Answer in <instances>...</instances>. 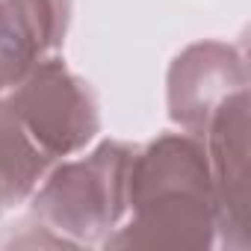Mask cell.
<instances>
[{"instance_id":"6","label":"cell","mask_w":251,"mask_h":251,"mask_svg":"<svg viewBox=\"0 0 251 251\" xmlns=\"http://www.w3.org/2000/svg\"><path fill=\"white\" fill-rule=\"evenodd\" d=\"M71 0H0V95L68 36Z\"/></svg>"},{"instance_id":"3","label":"cell","mask_w":251,"mask_h":251,"mask_svg":"<svg viewBox=\"0 0 251 251\" xmlns=\"http://www.w3.org/2000/svg\"><path fill=\"white\" fill-rule=\"evenodd\" d=\"M0 100L50 163L83 151L100 133V103L92 83L56 53L30 65Z\"/></svg>"},{"instance_id":"5","label":"cell","mask_w":251,"mask_h":251,"mask_svg":"<svg viewBox=\"0 0 251 251\" xmlns=\"http://www.w3.org/2000/svg\"><path fill=\"white\" fill-rule=\"evenodd\" d=\"M248 92L227 100L201 136L219 204V248L248 251Z\"/></svg>"},{"instance_id":"2","label":"cell","mask_w":251,"mask_h":251,"mask_svg":"<svg viewBox=\"0 0 251 251\" xmlns=\"http://www.w3.org/2000/svg\"><path fill=\"white\" fill-rule=\"evenodd\" d=\"M139 145L103 139L86 157L48 169L33 189L30 219L62 248L103 245L127 216L130 169Z\"/></svg>"},{"instance_id":"4","label":"cell","mask_w":251,"mask_h":251,"mask_svg":"<svg viewBox=\"0 0 251 251\" xmlns=\"http://www.w3.org/2000/svg\"><path fill=\"white\" fill-rule=\"evenodd\" d=\"M248 62L236 45L195 42L183 48L166 77L169 118L195 139L204 136L210 118L236 95L248 92Z\"/></svg>"},{"instance_id":"7","label":"cell","mask_w":251,"mask_h":251,"mask_svg":"<svg viewBox=\"0 0 251 251\" xmlns=\"http://www.w3.org/2000/svg\"><path fill=\"white\" fill-rule=\"evenodd\" d=\"M48 169L50 160L33 145L15 115L0 100V216L27 201Z\"/></svg>"},{"instance_id":"1","label":"cell","mask_w":251,"mask_h":251,"mask_svg":"<svg viewBox=\"0 0 251 251\" xmlns=\"http://www.w3.org/2000/svg\"><path fill=\"white\" fill-rule=\"evenodd\" d=\"M100 248H219V204L201 139L163 133L139 145L130 169L127 216Z\"/></svg>"}]
</instances>
